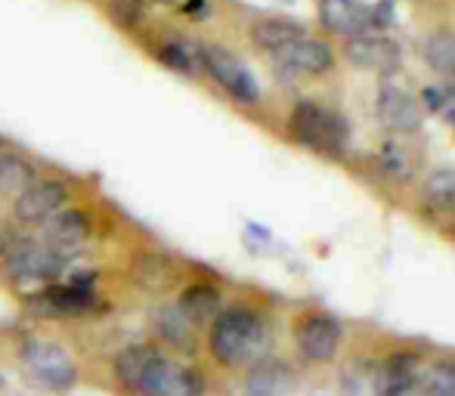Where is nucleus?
I'll return each mask as SVG.
<instances>
[{
  "label": "nucleus",
  "mask_w": 455,
  "mask_h": 396,
  "mask_svg": "<svg viewBox=\"0 0 455 396\" xmlns=\"http://www.w3.org/2000/svg\"><path fill=\"white\" fill-rule=\"evenodd\" d=\"M37 235L44 239V245H50L56 254H62L68 264H75L93 235V217H91V210L81 208V204H66V208L56 210V214L44 223Z\"/></svg>",
  "instance_id": "nucleus-7"
},
{
  "label": "nucleus",
  "mask_w": 455,
  "mask_h": 396,
  "mask_svg": "<svg viewBox=\"0 0 455 396\" xmlns=\"http://www.w3.org/2000/svg\"><path fill=\"white\" fill-rule=\"evenodd\" d=\"M319 22L325 31L344 37H360L375 28L371 6H363L356 0H319Z\"/></svg>",
  "instance_id": "nucleus-11"
},
{
  "label": "nucleus",
  "mask_w": 455,
  "mask_h": 396,
  "mask_svg": "<svg viewBox=\"0 0 455 396\" xmlns=\"http://www.w3.org/2000/svg\"><path fill=\"white\" fill-rule=\"evenodd\" d=\"M378 115H381L384 127H390V131H396V133H412V131H419V124H421L419 102L396 84L381 87V93H378Z\"/></svg>",
  "instance_id": "nucleus-13"
},
{
  "label": "nucleus",
  "mask_w": 455,
  "mask_h": 396,
  "mask_svg": "<svg viewBox=\"0 0 455 396\" xmlns=\"http://www.w3.org/2000/svg\"><path fill=\"white\" fill-rule=\"evenodd\" d=\"M425 198L437 208H452L455 204V170H434L425 183Z\"/></svg>",
  "instance_id": "nucleus-22"
},
{
  "label": "nucleus",
  "mask_w": 455,
  "mask_h": 396,
  "mask_svg": "<svg viewBox=\"0 0 455 396\" xmlns=\"http://www.w3.org/2000/svg\"><path fill=\"white\" fill-rule=\"evenodd\" d=\"M156 59L162 62L168 72L183 75V78H196L202 72V62H198V47H192L183 37H164L156 44Z\"/></svg>",
  "instance_id": "nucleus-15"
},
{
  "label": "nucleus",
  "mask_w": 455,
  "mask_h": 396,
  "mask_svg": "<svg viewBox=\"0 0 455 396\" xmlns=\"http://www.w3.org/2000/svg\"><path fill=\"white\" fill-rule=\"evenodd\" d=\"M177 306H180V313L189 319L192 329H198V325H211L217 316H220L223 295H220V289H214V285L196 282V285H186L180 291Z\"/></svg>",
  "instance_id": "nucleus-14"
},
{
  "label": "nucleus",
  "mask_w": 455,
  "mask_h": 396,
  "mask_svg": "<svg viewBox=\"0 0 455 396\" xmlns=\"http://www.w3.org/2000/svg\"><path fill=\"white\" fill-rule=\"evenodd\" d=\"M198 62H202V72L208 78H214V84H220L229 93V99L242 102V106H254L260 99V87L254 81V75L227 47H220V44H198Z\"/></svg>",
  "instance_id": "nucleus-4"
},
{
  "label": "nucleus",
  "mask_w": 455,
  "mask_h": 396,
  "mask_svg": "<svg viewBox=\"0 0 455 396\" xmlns=\"http://www.w3.org/2000/svg\"><path fill=\"white\" fill-rule=\"evenodd\" d=\"M19 360L25 362L28 375L44 384L47 391H68L78 381V366L68 356V350L56 341H44V337H31L19 350Z\"/></svg>",
  "instance_id": "nucleus-5"
},
{
  "label": "nucleus",
  "mask_w": 455,
  "mask_h": 396,
  "mask_svg": "<svg viewBox=\"0 0 455 396\" xmlns=\"http://www.w3.org/2000/svg\"><path fill=\"white\" fill-rule=\"evenodd\" d=\"M152 329H156V335L162 337L164 344H174V347H192V325L189 319L180 313V306L177 304H164L156 310V316H152Z\"/></svg>",
  "instance_id": "nucleus-19"
},
{
  "label": "nucleus",
  "mask_w": 455,
  "mask_h": 396,
  "mask_svg": "<svg viewBox=\"0 0 455 396\" xmlns=\"http://www.w3.org/2000/svg\"><path fill=\"white\" fill-rule=\"evenodd\" d=\"M291 387V368L285 362L260 360L248 375V396H285Z\"/></svg>",
  "instance_id": "nucleus-16"
},
{
  "label": "nucleus",
  "mask_w": 455,
  "mask_h": 396,
  "mask_svg": "<svg viewBox=\"0 0 455 396\" xmlns=\"http://www.w3.org/2000/svg\"><path fill=\"white\" fill-rule=\"evenodd\" d=\"M267 344H270L267 322L251 306H227L211 322L208 350L220 366L235 368L248 366V362H260Z\"/></svg>",
  "instance_id": "nucleus-1"
},
{
  "label": "nucleus",
  "mask_w": 455,
  "mask_h": 396,
  "mask_svg": "<svg viewBox=\"0 0 455 396\" xmlns=\"http://www.w3.org/2000/svg\"><path fill=\"white\" fill-rule=\"evenodd\" d=\"M291 133L300 139L304 146L316 152H325V155H341L347 149V121L341 115H335L331 108L319 106V102H298L291 108Z\"/></svg>",
  "instance_id": "nucleus-3"
},
{
  "label": "nucleus",
  "mask_w": 455,
  "mask_h": 396,
  "mask_svg": "<svg viewBox=\"0 0 455 396\" xmlns=\"http://www.w3.org/2000/svg\"><path fill=\"white\" fill-rule=\"evenodd\" d=\"M275 62L288 72H304V75H319L329 72L331 62H335V53L325 41H316V37H298L288 47H282L275 53Z\"/></svg>",
  "instance_id": "nucleus-12"
},
{
  "label": "nucleus",
  "mask_w": 455,
  "mask_h": 396,
  "mask_svg": "<svg viewBox=\"0 0 455 396\" xmlns=\"http://www.w3.org/2000/svg\"><path fill=\"white\" fill-rule=\"evenodd\" d=\"M425 396H455V366H434L421 384Z\"/></svg>",
  "instance_id": "nucleus-23"
},
{
  "label": "nucleus",
  "mask_w": 455,
  "mask_h": 396,
  "mask_svg": "<svg viewBox=\"0 0 455 396\" xmlns=\"http://www.w3.org/2000/svg\"><path fill=\"white\" fill-rule=\"evenodd\" d=\"M0 391H4V375H0Z\"/></svg>",
  "instance_id": "nucleus-28"
},
{
  "label": "nucleus",
  "mask_w": 455,
  "mask_h": 396,
  "mask_svg": "<svg viewBox=\"0 0 455 396\" xmlns=\"http://www.w3.org/2000/svg\"><path fill=\"white\" fill-rule=\"evenodd\" d=\"M106 12L121 31H140L146 22V0H106Z\"/></svg>",
  "instance_id": "nucleus-21"
},
{
  "label": "nucleus",
  "mask_w": 455,
  "mask_h": 396,
  "mask_svg": "<svg viewBox=\"0 0 455 396\" xmlns=\"http://www.w3.org/2000/svg\"><path fill=\"white\" fill-rule=\"evenodd\" d=\"M381 162H384V170L394 177H400V180H406L409 174H412L415 162L403 152V146L396 143H384L381 146Z\"/></svg>",
  "instance_id": "nucleus-24"
},
{
  "label": "nucleus",
  "mask_w": 455,
  "mask_h": 396,
  "mask_svg": "<svg viewBox=\"0 0 455 396\" xmlns=\"http://www.w3.org/2000/svg\"><path fill=\"white\" fill-rule=\"evenodd\" d=\"M162 4H174V0H162Z\"/></svg>",
  "instance_id": "nucleus-30"
},
{
  "label": "nucleus",
  "mask_w": 455,
  "mask_h": 396,
  "mask_svg": "<svg viewBox=\"0 0 455 396\" xmlns=\"http://www.w3.org/2000/svg\"><path fill=\"white\" fill-rule=\"evenodd\" d=\"M344 56L354 62L356 68H369V72H381L390 75L400 68V47L387 37H375V35H360V37H347V47Z\"/></svg>",
  "instance_id": "nucleus-10"
},
{
  "label": "nucleus",
  "mask_w": 455,
  "mask_h": 396,
  "mask_svg": "<svg viewBox=\"0 0 455 396\" xmlns=\"http://www.w3.org/2000/svg\"><path fill=\"white\" fill-rule=\"evenodd\" d=\"M204 6H208V0H186L180 10L189 12V16H196V12H204Z\"/></svg>",
  "instance_id": "nucleus-27"
},
{
  "label": "nucleus",
  "mask_w": 455,
  "mask_h": 396,
  "mask_svg": "<svg viewBox=\"0 0 455 396\" xmlns=\"http://www.w3.org/2000/svg\"><path fill=\"white\" fill-rule=\"evenodd\" d=\"M140 396H204V378L196 368L158 353L137 384Z\"/></svg>",
  "instance_id": "nucleus-8"
},
{
  "label": "nucleus",
  "mask_w": 455,
  "mask_h": 396,
  "mask_svg": "<svg viewBox=\"0 0 455 396\" xmlns=\"http://www.w3.org/2000/svg\"><path fill=\"white\" fill-rule=\"evenodd\" d=\"M298 37H304V25L291 22V19H260L251 25V41L273 56Z\"/></svg>",
  "instance_id": "nucleus-18"
},
{
  "label": "nucleus",
  "mask_w": 455,
  "mask_h": 396,
  "mask_svg": "<svg viewBox=\"0 0 455 396\" xmlns=\"http://www.w3.org/2000/svg\"><path fill=\"white\" fill-rule=\"evenodd\" d=\"M66 204H72V186L62 177H37L31 186L12 198L10 214L22 229H41Z\"/></svg>",
  "instance_id": "nucleus-6"
},
{
  "label": "nucleus",
  "mask_w": 455,
  "mask_h": 396,
  "mask_svg": "<svg viewBox=\"0 0 455 396\" xmlns=\"http://www.w3.org/2000/svg\"><path fill=\"white\" fill-rule=\"evenodd\" d=\"M68 260L56 254L50 245H44L41 235L28 233V229H16L10 248L0 257V270L19 289H44L50 282H60V276L68 270Z\"/></svg>",
  "instance_id": "nucleus-2"
},
{
  "label": "nucleus",
  "mask_w": 455,
  "mask_h": 396,
  "mask_svg": "<svg viewBox=\"0 0 455 396\" xmlns=\"http://www.w3.org/2000/svg\"><path fill=\"white\" fill-rule=\"evenodd\" d=\"M158 353H162V350H158L156 344H131V347H124L115 356V378H118L127 391H137L140 378H143V372L149 368V362L156 360Z\"/></svg>",
  "instance_id": "nucleus-17"
},
{
  "label": "nucleus",
  "mask_w": 455,
  "mask_h": 396,
  "mask_svg": "<svg viewBox=\"0 0 455 396\" xmlns=\"http://www.w3.org/2000/svg\"><path fill=\"white\" fill-rule=\"evenodd\" d=\"M4 146H6V143H4V137H0V149H4Z\"/></svg>",
  "instance_id": "nucleus-29"
},
{
  "label": "nucleus",
  "mask_w": 455,
  "mask_h": 396,
  "mask_svg": "<svg viewBox=\"0 0 455 396\" xmlns=\"http://www.w3.org/2000/svg\"><path fill=\"white\" fill-rule=\"evenodd\" d=\"M298 350L313 362H329L335 360L338 344H341V325L329 316H307L300 319L298 331H294Z\"/></svg>",
  "instance_id": "nucleus-9"
},
{
  "label": "nucleus",
  "mask_w": 455,
  "mask_h": 396,
  "mask_svg": "<svg viewBox=\"0 0 455 396\" xmlns=\"http://www.w3.org/2000/svg\"><path fill=\"white\" fill-rule=\"evenodd\" d=\"M421 53H425L427 66H431L434 72L455 75V35L452 31H431V35L425 37Z\"/></svg>",
  "instance_id": "nucleus-20"
},
{
  "label": "nucleus",
  "mask_w": 455,
  "mask_h": 396,
  "mask_svg": "<svg viewBox=\"0 0 455 396\" xmlns=\"http://www.w3.org/2000/svg\"><path fill=\"white\" fill-rule=\"evenodd\" d=\"M381 396H425V393H421V387H415L412 381H406V384H390Z\"/></svg>",
  "instance_id": "nucleus-25"
},
{
  "label": "nucleus",
  "mask_w": 455,
  "mask_h": 396,
  "mask_svg": "<svg viewBox=\"0 0 455 396\" xmlns=\"http://www.w3.org/2000/svg\"><path fill=\"white\" fill-rule=\"evenodd\" d=\"M12 235H16V229H12V226H6V223L0 220V257H4V251H6V248H10Z\"/></svg>",
  "instance_id": "nucleus-26"
}]
</instances>
